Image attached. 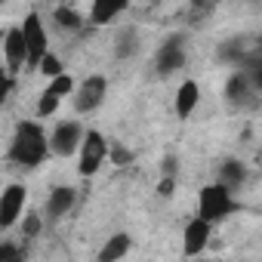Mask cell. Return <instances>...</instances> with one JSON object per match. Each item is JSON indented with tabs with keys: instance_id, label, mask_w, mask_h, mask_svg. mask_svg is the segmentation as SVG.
Masks as SVG:
<instances>
[{
	"instance_id": "cell-30",
	"label": "cell",
	"mask_w": 262,
	"mask_h": 262,
	"mask_svg": "<svg viewBox=\"0 0 262 262\" xmlns=\"http://www.w3.org/2000/svg\"><path fill=\"white\" fill-rule=\"evenodd\" d=\"M0 43H4V31H0Z\"/></svg>"
},
{
	"instance_id": "cell-26",
	"label": "cell",
	"mask_w": 262,
	"mask_h": 262,
	"mask_svg": "<svg viewBox=\"0 0 262 262\" xmlns=\"http://www.w3.org/2000/svg\"><path fill=\"white\" fill-rule=\"evenodd\" d=\"M19 256H25V250L16 247L13 241H4V244H0V262H13V259H19Z\"/></svg>"
},
{
	"instance_id": "cell-19",
	"label": "cell",
	"mask_w": 262,
	"mask_h": 262,
	"mask_svg": "<svg viewBox=\"0 0 262 262\" xmlns=\"http://www.w3.org/2000/svg\"><path fill=\"white\" fill-rule=\"evenodd\" d=\"M244 56H247V50H244V37H231V40H225L222 50H219V59H222V62H234V65H237Z\"/></svg>"
},
{
	"instance_id": "cell-23",
	"label": "cell",
	"mask_w": 262,
	"mask_h": 262,
	"mask_svg": "<svg viewBox=\"0 0 262 262\" xmlns=\"http://www.w3.org/2000/svg\"><path fill=\"white\" fill-rule=\"evenodd\" d=\"M59 102H62V99H56L50 90H43L40 99H37V117H53L56 108H59Z\"/></svg>"
},
{
	"instance_id": "cell-1",
	"label": "cell",
	"mask_w": 262,
	"mask_h": 262,
	"mask_svg": "<svg viewBox=\"0 0 262 262\" xmlns=\"http://www.w3.org/2000/svg\"><path fill=\"white\" fill-rule=\"evenodd\" d=\"M47 155H50V142L43 126L37 120H22L10 142V161H16L19 167H40Z\"/></svg>"
},
{
	"instance_id": "cell-14",
	"label": "cell",
	"mask_w": 262,
	"mask_h": 262,
	"mask_svg": "<svg viewBox=\"0 0 262 262\" xmlns=\"http://www.w3.org/2000/svg\"><path fill=\"white\" fill-rule=\"evenodd\" d=\"M129 247H133V237H129L126 231H117V234H111L102 247H99V262H120L126 253H129Z\"/></svg>"
},
{
	"instance_id": "cell-29",
	"label": "cell",
	"mask_w": 262,
	"mask_h": 262,
	"mask_svg": "<svg viewBox=\"0 0 262 262\" xmlns=\"http://www.w3.org/2000/svg\"><path fill=\"white\" fill-rule=\"evenodd\" d=\"M13 262H25V256H19V259H13Z\"/></svg>"
},
{
	"instance_id": "cell-17",
	"label": "cell",
	"mask_w": 262,
	"mask_h": 262,
	"mask_svg": "<svg viewBox=\"0 0 262 262\" xmlns=\"http://www.w3.org/2000/svg\"><path fill=\"white\" fill-rule=\"evenodd\" d=\"M139 31L136 28H120L117 31V40H114V59H129L136 50H139Z\"/></svg>"
},
{
	"instance_id": "cell-9",
	"label": "cell",
	"mask_w": 262,
	"mask_h": 262,
	"mask_svg": "<svg viewBox=\"0 0 262 262\" xmlns=\"http://www.w3.org/2000/svg\"><path fill=\"white\" fill-rule=\"evenodd\" d=\"M4 59H7V74L16 80V74L25 68V37H22V28L16 25V28H7L4 31Z\"/></svg>"
},
{
	"instance_id": "cell-7",
	"label": "cell",
	"mask_w": 262,
	"mask_h": 262,
	"mask_svg": "<svg viewBox=\"0 0 262 262\" xmlns=\"http://www.w3.org/2000/svg\"><path fill=\"white\" fill-rule=\"evenodd\" d=\"M105 90H108V80L102 74H90L80 86H74V108L80 114H90L96 111L102 102H105Z\"/></svg>"
},
{
	"instance_id": "cell-20",
	"label": "cell",
	"mask_w": 262,
	"mask_h": 262,
	"mask_svg": "<svg viewBox=\"0 0 262 262\" xmlns=\"http://www.w3.org/2000/svg\"><path fill=\"white\" fill-rule=\"evenodd\" d=\"M108 158H111L114 167H129V164L136 161V151L126 148V145H120V142H114V145H108Z\"/></svg>"
},
{
	"instance_id": "cell-15",
	"label": "cell",
	"mask_w": 262,
	"mask_h": 262,
	"mask_svg": "<svg viewBox=\"0 0 262 262\" xmlns=\"http://www.w3.org/2000/svg\"><path fill=\"white\" fill-rule=\"evenodd\" d=\"M126 10V0H96L90 7V22L93 25H108Z\"/></svg>"
},
{
	"instance_id": "cell-16",
	"label": "cell",
	"mask_w": 262,
	"mask_h": 262,
	"mask_svg": "<svg viewBox=\"0 0 262 262\" xmlns=\"http://www.w3.org/2000/svg\"><path fill=\"white\" fill-rule=\"evenodd\" d=\"M244 182H247V167H244L237 158L225 161V164H222V170H219V185H222V188H228V191L234 194V188H241Z\"/></svg>"
},
{
	"instance_id": "cell-24",
	"label": "cell",
	"mask_w": 262,
	"mask_h": 262,
	"mask_svg": "<svg viewBox=\"0 0 262 262\" xmlns=\"http://www.w3.org/2000/svg\"><path fill=\"white\" fill-rule=\"evenodd\" d=\"M40 228H43V222H40L37 213H28V216L22 219V234H25V237H37Z\"/></svg>"
},
{
	"instance_id": "cell-18",
	"label": "cell",
	"mask_w": 262,
	"mask_h": 262,
	"mask_svg": "<svg viewBox=\"0 0 262 262\" xmlns=\"http://www.w3.org/2000/svg\"><path fill=\"white\" fill-rule=\"evenodd\" d=\"M53 22H56L62 31H80V28H83V16H80L74 7H65V4L53 10Z\"/></svg>"
},
{
	"instance_id": "cell-13",
	"label": "cell",
	"mask_w": 262,
	"mask_h": 262,
	"mask_svg": "<svg viewBox=\"0 0 262 262\" xmlns=\"http://www.w3.org/2000/svg\"><path fill=\"white\" fill-rule=\"evenodd\" d=\"M74 201H77V191H74L71 185H59V188H53L50 198H47V216H50V219H62L65 213H71Z\"/></svg>"
},
{
	"instance_id": "cell-3",
	"label": "cell",
	"mask_w": 262,
	"mask_h": 262,
	"mask_svg": "<svg viewBox=\"0 0 262 262\" xmlns=\"http://www.w3.org/2000/svg\"><path fill=\"white\" fill-rule=\"evenodd\" d=\"M19 28H22V37H25V68L37 71L40 59L50 53V37H47V28H43L40 16H37L34 10L25 16V22H22Z\"/></svg>"
},
{
	"instance_id": "cell-21",
	"label": "cell",
	"mask_w": 262,
	"mask_h": 262,
	"mask_svg": "<svg viewBox=\"0 0 262 262\" xmlns=\"http://www.w3.org/2000/svg\"><path fill=\"white\" fill-rule=\"evenodd\" d=\"M56 99H65V96H71L74 93V77L71 74H59V77H53L50 80V86H47Z\"/></svg>"
},
{
	"instance_id": "cell-11",
	"label": "cell",
	"mask_w": 262,
	"mask_h": 262,
	"mask_svg": "<svg viewBox=\"0 0 262 262\" xmlns=\"http://www.w3.org/2000/svg\"><path fill=\"white\" fill-rule=\"evenodd\" d=\"M207 244H210V225L194 216L182 231V250H185V256H198Z\"/></svg>"
},
{
	"instance_id": "cell-6",
	"label": "cell",
	"mask_w": 262,
	"mask_h": 262,
	"mask_svg": "<svg viewBox=\"0 0 262 262\" xmlns=\"http://www.w3.org/2000/svg\"><path fill=\"white\" fill-rule=\"evenodd\" d=\"M25 185H7L4 194H0V231H7L13 228L16 222H22V213H25Z\"/></svg>"
},
{
	"instance_id": "cell-8",
	"label": "cell",
	"mask_w": 262,
	"mask_h": 262,
	"mask_svg": "<svg viewBox=\"0 0 262 262\" xmlns=\"http://www.w3.org/2000/svg\"><path fill=\"white\" fill-rule=\"evenodd\" d=\"M80 139H83V126H80L77 120H65V123H59V126L53 129V136H47L50 151H53V155H62V158L74 155V151L80 148Z\"/></svg>"
},
{
	"instance_id": "cell-25",
	"label": "cell",
	"mask_w": 262,
	"mask_h": 262,
	"mask_svg": "<svg viewBox=\"0 0 262 262\" xmlns=\"http://www.w3.org/2000/svg\"><path fill=\"white\" fill-rule=\"evenodd\" d=\"M176 173H179V158L176 155H164V161H161V179H176Z\"/></svg>"
},
{
	"instance_id": "cell-27",
	"label": "cell",
	"mask_w": 262,
	"mask_h": 262,
	"mask_svg": "<svg viewBox=\"0 0 262 262\" xmlns=\"http://www.w3.org/2000/svg\"><path fill=\"white\" fill-rule=\"evenodd\" d=\"M13 86H16V80L7 74V68L0 65V105H4L7 99H10V93H13Z\"/></svg>"
},
{
	"instance_id": "cell-10",
	"label": "cell",
	"mask_w": 262,
	"mask_h": 262,
	"mask_svg": "<svg viewBox=\"0 0 262 262\" xmlns=\"http://www.w3.org/2000/svg\"><path fill=\"white\" fill-rule=\"evenodd\" d=\"M256 96L259 93L253 90V83H250V77L244 71H234L225 80V99H228V105H234V108H256L259 105Z\"/></svg>"
},
{
	"instance_id": "cell-4",
	"label": "cell",
	"mask_w": 262,
	"mask_h": 262,
	"mask_svg": "<svg viewBox=\"0 0 262 262\" xmlns=\"http://www.w3.org/2000/svg\"><path fill=\"white\" fill-rule=\"evenodd\" d=\"M80 161H77V173L83 176V179H90L93 173H99V167H102V161L108 158V142H105V136L99 133V129H86L83 133V139H80Z\"/></svg>"
},
{
	"instance_id": "cell-12",
	"label": "cell",
	"mask_w": 262,
	"mask_h": 262,
	"mask_svg": "<svg viewBox=\"0 0 262 262\" xmlns=\"http://www.w3.org/2000/svg\"><path fill=\"white\" fill-rule=\"evenodd\" d=\"M198 102H201V86H198V80H182L179 90H176V114H179V120H188V117L194 114Z\"/></svg>"
},
{
	"instance_id": "cell-22",
	"label": "cell",
	"mask_w": 262,
	"mask_h": 262,
	"mask_svg": "<svg viewBox=\"0 0 262 262\" xmlns=\"http://www.w3.org/2000/svg\"><path fill=\"white\" fill-rule=\"evenodd\" d=\"M37 71H40L43 77H50V80H53V77H59V74H65V68H62V62H59V59H56L53 53H47V56L40 59V65H37Z\"/></svg>"
},
{
	"instance_id": "cell-5",
	"label": "cell",
	"mask_w": 262,
	"mask_h": 262,
	"mask_svg": "<svg viewBox=\"0 0 262 262\" xmlns=\"http://www.w3.org/2000/svg\"><path fill=\"white\" fill-rule=\"evenodd\" d=\"M185 62H188V53H185V34H170L164 43H161V50H158V59H155V65H158V74H173V71H179V68H185Z\"/></svg>"
},
{
	"instance_id": "cell-2",
	"label": "cell",
	"mask_w": 262,
	"mask_h": 262,
	"mask_svg": "<svg viewBox=\"0 0 262 262\" xmlns=\"http://www.w3.org/2000/svg\"><path fill=\"white\" fill-rule=\"evenodd\" d=\"M234 210H237V201H234L231 191L222 188L219 182L207 185V188L201 191V198H198V219H204L207 225H213V222L231 216Z\"/></svg>"
},
{
	"instance_id": "cell-31",
	"label": "cell",
	"mask_w": 262,
	"mask_h": 262,
	"mask_svg": "<svg viewBox=\"0 0 262 262\" xmlns=\"http://www.w3.org/2000/svg\"><path fill=\"white\" fill-rule=\"evenodd\" d=\"M207 262H213V259H207Z\"/></svg>"
},
{
	"instance_id": "cell-28",
	"label": "cell",
	"mask_w": 262,
	"mask_h": 262,
	"mask_svg": "<svg viewBox=\"0 0 262 262\" xmlns=\"http://www.w3.org/2000/svg\"><path fill=\"white\" fill-rule=\"evenodd\" d=\"M173 191H176V179H161L158 182V194L161 198H173Z\"/></svg>"
}]
</instances>
